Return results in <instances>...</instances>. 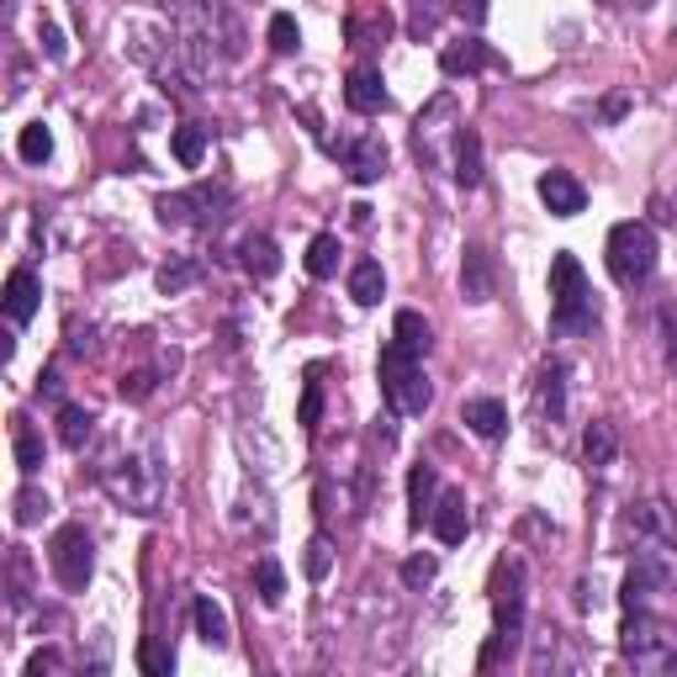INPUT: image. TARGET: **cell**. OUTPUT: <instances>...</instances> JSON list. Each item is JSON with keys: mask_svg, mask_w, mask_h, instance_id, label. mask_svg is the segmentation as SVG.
Segmentation results:
<instances>
[{"mask_svg": "<svg viewBox=\"0 0 677 677\" xmlns=\"http://www.w3.org/2000/svg\"><path fill=\"white\" fill-rule=\"evenodd\" d=\"M540 407L550 413V424L567 413V365H561V360H550L540 371Z\"/></svg>", "mask_w": 677, "mask_h": 677, "instance_id": "obj_22", "label": "cell"}, {"mask_svg": "<svg viewBox=\"0 0 677 677\" xmlns=\"http://www.w3.org/2000/svg\"><path fill=\"white\" fill-rule=\"evenodd\" d=\"M582 456H588V466H609L620 456V429L609 418H593L588 434H582Z\"/></svg>", "mask_w": 677, "mask_h": 677, "instance_id": "obj_20", "label": "cell"}, {"mask_svg": "<svg viewBox=\"0 0 677 677\" xmlns=\"http://www.w3.org/2000/svg\"><path fill=\"white\" fill-rule=\"evenodd\" d=\"M37 43H43V54L54 58V64H64V58H69V43H64V32H58L54 22H43V28H37Z\"/></svg>", "mask_w": 677, "mask_h": 677, "instance_id": "obj_36", "label": "cell"}, {"mask_svg": "<svg viewBox=\"0 0 677 677\" xmlns=\"http://www.w3.org/2000/svg\"><path fill=\"white\" fill-rule=\"evenodd\" d=\"M190 620H196V635H201L207 646H228V614H222L207 593L190 603Z\"/></svg>", "mask_w": 677, "mask_h": 677, "instance_id": "obj_21", "label": "cell"}, {"mask_svg": "<svg viewBox=\"0 0 677 677\" xmlns=\"http://www.w3.org/2000/svg\"><path fill=\"white\" fill-rule=\"evenodd\" d=\"M609 275L620 281V286H646L651 271H656V233H651V222H614V233H609Z\"/></svg>", "mask_w": 677, "mask_h": 677, "instance_id": "obj_3", "label": "cell"}, {"mask_svg": "<svg viewBox=\"0 0 677 677\" xmlns=\"http://www.w3.org/2000/svg\"><path fill=\"white\" fill-rule=\"evenodd\" d=\"M498 292V265L482 244H466V260H461V297L466 302H492Z\"/></svg>", "mask_w": 677, "mask_h": 677, "instance_id": "obj_11", "label": "cell"}, {"mask_svg": "<svg viewBox=\"0 0 677 677\" xmlns=\"http://www.w3.org/2000/svg\"><path fill=\"white\" fill-rule=\"evenodd\" d=\"M37 392H43V397H58V371H43V376H37Z\"/></svg>", "mask_w": 677, "mask_h": 677, "instance_id": "obj_41", "label": "cell"}, {"mask_svg": "<svg viewBox=\"0 0 677 677\" xmlns=\"http://www.w3.org/2000/svg\"><path fill=\"white\" fill-rule=\"evenodd\" d=\"M667 588H677V545L662 540V535H651V540L635 550V567L624 571V603L641 609L651 593H667Z\"/></svg>", "mask_w": 677, "mask_h": 677, "instance_id": "obj_6", "label": "cell"}, {"mask_svg": "<svg viewBox=\"0 0 677 677\" xmlns=\"http://www.w3.org/2000/svg\"><path fill=\"white\" fill-rule=\"evenodd\" d=\"M456 181H461L466 190L482 186V138H477V128H461V133H456Z\"/></svg>", "mask_w": 677, "mask_h": 677, "instance_id": "obj_18", "label": "cell"}, {"mask_svg": "<svg viewBox=\"0 0 677 677\" xmlns=\"http://www.w3.org/2000/svg\"><path fill=\"white\" fill-rule=\"evenodd\" d=\"M318 418H324V381L307 376V386H302V407H297V424H302V429H318Z\"/></svg>", "mask_w": 677, "mask_h": 677, "instance_id": "obj_31", "label": "cell"}, {"mask_svg": "<svg viewBox=\"0 0 677 677\" xmlns=\"http://www.w3.org/2000/svg\"><path fill=\"white\" fill-rule=\"evenodd\" d=\"M239 260H244V271L254 275V281H271V275L281 271V249H275L271 233H249L244 244H239Z\"/></svg>", "mask_w": 677, "mask_h": 677, "instance_id": "obj_17", "label": "cell"}, {"mask_svg": "<svg viewBox=\"0 0 677 677\" xmlns=\"http://www.w3.org/2000/svg\"><path fill=\"white\" fill-rule=\"evenodd\" d=\"M429 529L445 545H461L466 535H471V514H466L461 492H439V503H434V514H429Z\"/></svg>", "mask_w": 677, "mask_h": 677, "instance_id": "obj_12", "label": "cell"}, {"mask_svg": "<svg viewBox=\"0 0 677 677\" xmlns=\"http://www.w3.org/2000/svg\"><path fill=\"white\" fill-rule=\"evenodd\" d=\"M376 371H381V392H386L392 413H424L434 403V386L424 376V365H418V354H407L397 339L381 350Z\"/></svg>", "mask_w": 677, "mask_h": 677, "instance_id": "obj_2", "label": "cell"}, {"mask_svg": "<svg viewBox=\"0 0 677 677\" xmlns=\"http://www.w3.org/2000/svg\"><path fill=\"white\" fill-rule=\"evenodd\" d=\"M37 302H43L37 275H32V271H11V275H6V318H11V324H32Z\"/></svg>", "mask_w": 677, "mask_h": 677, "instance_id": "obj_14", "label": "cell"}, {"mask_svg": "<svg viewBox=\"0 0 677 677\" xmlns=\"http://www.w3.org/2000/svg\"><path fill=\"white\" fill-rule=\"evenodd\" d=\"M11 450H17V471H22V477H32V471L43 466V439H37L32 424H22V418L11 424Z\"/></svg>", "mask_w": 677, "mask_h": 677, "instance_id": "obj_25", "label": "cell"}, {"mask_svg": "<svg viewBox=\"0 0 677 677\" xmlns=\"http://www.w3.org/2000/svg\"><path fill=\"white\" fill-rule=\"evenodd\" d=\"M434 503H439V477H434V466H413V471H407V524L424 529L434 514Z\"/></svg>", "mask_w": 677, "mask_h": 677, "instance_id": "obj_13", "label": "cell"}, {"mask_svg": "<svg viewBox=\"0 0 677 677\" xmlns=\"http://www.w3.org/2000/svg\"><path fill=\"white\" fill-rule=\"evenodd\" d=\"M271 48H275V54H297V48H302V28H297V17L275 11V17H271Z\"/></svg>", "mask_w": 677, "mask_h": 677, "instance_id": "obj_30", "label": "cell"}, {"mask_svg": "<svg viewBox=\"0 0 677 677\" xmlns=\"http://www.w3.org/2000/svg\"><path fill=\"white\" fill-rule=\"evenodd\" d=\"M17 154H22L28 164H48L54 160V133H48L43 122H28L22 138H17Z\"/></svg>", "mask_w": 677, "mask_h": 677, "instance_id": "obj_28", "label": "cell"}, {"mask_svg": "<svg viewBox=\"0 0 677 677\" xmlns=\"http://www.w3.org/2000/svg\"><path fill=\"white\" fill-rule=\"evenodd\" d=\"M371 32H376V37H386V32H392V17L381 11L376 22H371ZM350 37H354V43H360V48H365V22H350Z\"/></svg>", "mask_w": 677, "mask_h": 677, "instance_id": "obj_39", "label": "cell"}, {"mask_svg": "<svg viewBox=\"0 0 677 677\" xmlns=\"http://www.w3.org/2000/svg\"><path fill=\"white\" fill-rule=\"evenodd\" d=\"M160 6H175V0H160Z\"/></svg>", "mask_w": 677, "mask_h": 677, "instance_id": "obj_42", "label": "cell"}, {"mask_svg": "<svg viewBox=\"0 0 677 677\" xmlns=\"http://www.w3.org/2000/svg\"><path fill=\"white\" fill-rule=\"evenodd\" d=\"M90 424H96V418H90L85 407H75V403L58 407V439H64L69 450H80L85 439H90Z\"/></svg>", "mask_w": 677, "mask_h": 677, "instance_id": "obj_29", "label": "cell"}, {"mask_svg": "<svg viewBox=\"0 0 677 677\" xmlns=\"http://www.w3.org/2000/svg\"><path fill=\"white\" fill-rule=\"evenodd\" d=\"M381 292H386V275H381V265H376V260H360V265L350 271V297L360 302V307H376Z\"/></svg>", "mask_w": 677, "mask_h": 677, "instance_id": "obj_23", "label": "cell"}, {"mask_svg": "<svg viewBox=\"0 0 677 677\" xmlns=\"http://www.w3.org/2000/svg\"><path fill=\"white\" fill-rule=\"evenodd\" d=\"M461 424L471 434H482V439H498V434L509 429V407L498 403V397H471V403H461Z\"/></svg>", "mask_w": 677, "mask_h": 677, "instance_id": "obj_15", "label": "cell"}, {"mask_svg": "<svg viewBox=\"0 0 677 677\" xmlns=\"http://www.w3.org/2000/svg\"><path fill=\"white\" fill-rule=\"evenodd\" d=\"M492 609H498V630H492L488 651H482V673L498 667V656H503V651L518 646V630H524V567H518V561H503V567H498Z\"/></svg>", "mask_w": 677, "mask_h": 677, "instance_id": "obj_4", "label": "cell"}, {"mask_svg": "<svg viewBox=\"0 0 677 677\" xmlns=\"http://www.w3.org/2000/svg\"><path fill=\"white\" fill-rule=\"evenodd\" d=\"M550 324H556V334H593L598 328L593 286H588L582 265H577V254L550 260Z\"/></svg>", "mask_w": 677, "mask_h": 677, "instance_id": "obj_1", "label": "cell"}, {"mask_svg": "<svg viewBox=\"0 0 677 677\" xmlns=\"http://www.w3.org/2000/svg\"><path fill=\"white\" fill-rule=\"evenodd\" d=\"M138 667L149 677H164V673H175V651L160 646V641H143V651H138Z\"/></svg>", "mask_w": 677, "mask_h": 677, "instance_id": "obj_32", "label": "cell"}, {"mask_svg": "<svg viewBox=\"0 0 677 677\" xmlns=\"http://www.w3.org/2000/svg\"><path fill=\"white\" fill-rule=\"evenodd\" d=\"M43 514H48V498H43V492H32V488L17 492V524H22V529H28V524H37Z\"/></svg>", "mask_w": 677, "mask_h": 677, "instance_id": "obj_34", "label": "cell"}, {"mask_svg": "<svg viewBox=\"0 0 677 677\" xmlns=\"http://www.w3.org/2000/svg\"><path fill=\"white\" fill-rule=\"evenodd\" d=\"M328 561H334V556H328V540L318 535V540L307 545V577H328Z\"/></svg>", "mask_w": 677, "mask_h": 677, "instance_id": "obj_38", "label": "cell"}, {"mask_svg": "<svg viewBox=\"0 0 677 677\" xmlns=\"http://www.w3.org/2000/svg\"><path fill=\"white\" fill-rule=\"evenodd\" d=\"M154 392V371H133V376H122V397L128 403H143Z\"/></svg>", "mask_w": 677, "mask_h": 677, "instance_id": "obj_37", "label": "cell"}, {"mask_svg": "<svg viewBox=\"0 0 677 677\" xmlns=\"http://www.w3.org/2000/svg\"><path fill=\"white\" fill-rule=\"evenodd\" d=\"M58 667V651H32L28 656V677H43V673H54Z\"/></svg>", "mask_w": 677, "mask_h": 677, "instance_id": "obj_40", "label": "cell"}, {"mask_svg": "<svg viewBox=\"0 0 677 677\" xmlns=\"http://www.w3.org/2000/svg\"><path fill=\"white\" fill-rule=\"evenodd\" d=\"M540 201L556 217H577L582 207H588V190H582V181L567 175V170H545L540 175Z\"/></svg>", "mask_w": 677, "mask_h": 677, "instance_id": "obj_10", "label": "cell"}, {"mask_svg": "<svg viewBox=\"0 0 677 677\" xmlns=\"http://www.w3.org/2000/svg\"><path fill=\"white\" fill-rule=\"evenodd\" d=\"M190 281H196V265H190V260H175V265H164L160 271V292L164 297H175V292H186Z\"/></svg>", "mask_w": 677, "mask_h": 677, "instance_id": "obj_33", "label": "cell"}, {"mask_svg": "<svg viewBox=\"0 0 677 677\" xmlns=\"http://www.w3.org/2000/svg\"><path fill=\"white\" fill-rule=\"evenodd\" d=\"M101 482L133 514H154L164 498V477H160V466H154V456H128V461H117V466H101Z\"/></svg>", "mask_w": 677, "mask_h": 677, "instance_id": "obj_5", "label": "cell"}, {"mask_svg": "<svg viewBox=\"0 0 677 677\" xmlns=\"http://www.w3.org/2000/svg\"><path fill=\"white\" fill-rule=\"evenodd\" d=\"M334 271H339V239H334V233H318V239L307 244V275H313V281H328Z\"/></svg>", "mask_w": 677, "mask_h": 677, "instance_id": "obj_27", "label": "cell"}, {"mask_svg": "<svg viewBox=\"0 0 677 677\" xmlns=\"http://www.w3.org/2000/svg\"><path fill=\"white\" fill-rule=\"evenodd\" d=\"M334 149V160H345L354 186H371L386 175V143L381 138H350V143H328Z\"/></svg>", "mask_w": 677, "mask_h": 677, "instance_id": "obj_8", "label": "cell"}, {"mask_svg": "<svg viewBox=\"0 0 677 677\" xmlns=\"http://www.w3.org/2000/svg\"><path fill=\"white\" fill-rule=\"evenodd\" d=\"M48 567H54L64 593H85V582L96 571V545L85 535V524H64L54 540H48Z\"/></svg>", "mask_w": 677, "mask_h": 677, "instance_id": "obj_7", "label": "cell"}, {"mask_svg": "<svg viewBox=\"0 0 677 677\" xmlns=\"http://www.w3.org/2000/svg\"><path fill=\"white\" fill-rule=\"evenodd\" d=\"M170 149H175V160L186 164V170H196V164L207 160V128H201V122H186V128H175Z\"/></svg>", "mask_w": 677, "mask_h": 677, "instance_id": "obj_24", "label": "cell"}, {"mask_svg": "<svg viewBox=\"0 0 677 677\" xmlns=\"http://www.w3.org/2000/svg\"><path fill=\"white\" fill-rule=\"evenodd\" d=\"M254 593H260V603H271V609L286 598V571H281L275 556H260V561H254Z\"/></svg>", "mask_w": 677, "mask_h": 677, "instance_id": "obj_26", "label": "cell"}, {"mask_svg": "<svg viewBox=\"0 0 677 677\" xmlns=\"http://www.w3.org/2000/svg\"><path fill=\"white\" fill-rule=\"evenodd\" d=\"M439 69H445L450 80H461V75H477V69H503V58L492 54L482 37H461V43H450V48L439 54Z\"/></svg>", "mask_w": 677, "mask_h": 677, "instance_id": "obj_9", "label": "cell"}, {"mask_svg": "<svg viewBox=\"0 0 677 677\" xmlns=\"http://www.w3.org/2000/svg\"><path fill=\"white\" fill-rule=\"evenodd\" d=\"M345 107L360 111V117H371V111L386 107V85H381L376 69H354L350 80H345Z\"/></svg>", "mask_w": 677, "mask_h": 677, "instance_id": "obj_16", "label": "cell"}, {"mask_svg": "<svg viewBox=\"0 0 677 677\" xmlns=\"http://www.w3.org/2000/svg\"><path fill=\"white\" fill-rule=\"evenodd\" d=\"M434 571H439V561H434V556H407V561H403V582H407V588H429Z\"/></svg>", "mask_w": 677, "mask_h": 677, "instance_id": "obj_35", "label": "cell"}, {"mask_svg": "<svg viewBox=\"0 0 677 677\" xmlns=\"http://www.w3.org/2000/svg\"><path fill=\"white\" fill-rule=\"evenodd\" d=\"M392 339H397V345H403L407 354H429L434 328H429V318H424V313L403 307V313H397V324H392Z\"/></svg>", "mask_w": 677, "mask_h": 677, "instance_id": "obj_19", "label": "cell"}]
</instances>
